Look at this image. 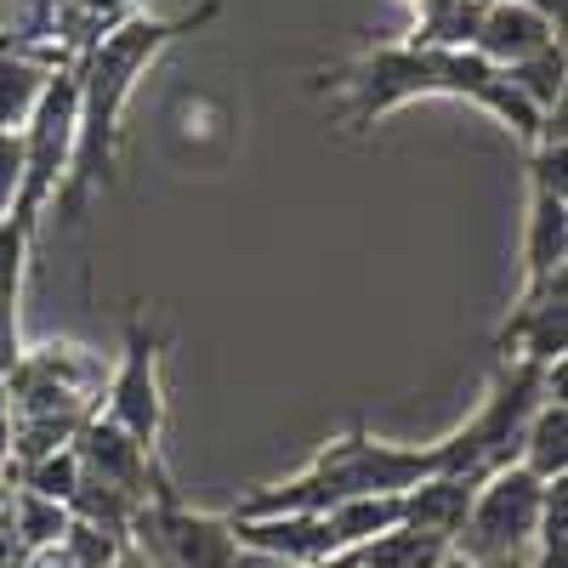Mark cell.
<instances>
[{
  "mask_svg": "<svg viewBox=\"0 0 568 568\" xmlns=\"http://www.w3.org/2000/svg\"><path fill=\"white\" fill-rule=\"evenodd\" d=\"M471 18L478 0H415V23L404 40L415 45H471Z\"/></svg>",
  "mask_w": 568,
  "mask_h": 568,
  "instance_id": "obj_19",
  "label": "cell"
},
{
  "mask_svg": "<svg viewBox=\"0 0 568 568\" xmlns=\"http://www.w3.org/2000/svg\"><path fill=\"white\" fill-rule=\"evenodd\" d=\"M398 495H353V500H336L324 511V524H329V540H336V551H353L364 540H375L382 529L398 524Z\"/></svg>",
  "mask_w": 568,
  "mask_h": 568,
  "instance_id": "obj_17",
  "label": "cell"
},
{
  "mask_svg": "<svg viewBox=\"0 0 568 568\" xmlns=\"http://www.w3.org/2000/svg\"><path fill=\"white\" fill-rule=\"evenodd\" d=\"M562 40V18H551L535 0H478V18H471V52L489 58L495 69H511L535 58L540 45Z\"/></svg>",
  "mask_w": 568,
  "mask_h": 568,
  "instance_id": "obj_8",
  "label": "cell"
},
{
  "mask_svg": "<svg viewBox=\"0 0 568 568\" xmlns=\"http://www.w3.org/2000/svg\"><path fill=\"white\" fill-rule=\"evenodd\" d=\"M478 484H484V471H426L420 484H409L404 495H398V524H415V529H433V535H444V540H455L460 535V524H466V511H471V495H478Z\"/></svg>",
  "mask_w": 568,
  "mask_h": 568,
  "instance_id": "obj_11",
  "label": "cell"
},
{
  "mask_svg": "<svg viewBox=\"0 0 568 568\" xmlns=\"http://www.w3.org/2000/svg\"><path fill=\"white\" fill-rule=\"evenodd\" d=\"M12 438H18V420H12V393H7V375H0V466H12Z\"/></svg>",
  "mask_w": 568,
  "mask_h": 568,
  "instance_id": "obj_22",
  "label": "cell"
},
{
  "mask_svg": "<svg viewBox=\"0 0 568 568\" xmlns=\"http://www.w3.org/2000/svg\"><path fill=\"white\" fill-rule=\"evenodd\" d=\"M131 551L149 568H227L240 540H233L227 511H200L187 506L171 484V471L149 484V495L131 511Z\"/></svg>",
  "mask_w": 568,
  "mask_h": 568,
  "instance_id": "obj_4",
  "label": "cell"
},
{
  "mask_svg": "<svg viewBox=\"0 0 568 568\" xmlns=\"http://www.w3.org/2000/svg\"><path fill=\"white\" fill-rule=\"evenodd\" d=\"M449 551H455V540H444L433 529H415V524H393V529H382L375 540L353 546V557L364 568H438Z\"/></svg>",
  "mask_w": 568,
  "mask_h": 568,
  "instance_id": "obj_16",
  "label": "cell"
},
{
  "mask_svg": "<svg viewBox=\"0 0 568 568\" xmlns=\"http://www.w3.org/2000/svg\"><path fill=\"white\" fill-rule=\"evenodd\" d=\"M517 466H529L535 478H568V404L562 393H546L535 404V415L524 420V433H517Z\"/></svg>",
  "mask_w": 568,
  "mask_h": 568,
  "instance_id": "obj_14",
  "label": "cell"
},
{
  "mask_svg": "<svg viewBox=\"0 0 568 568\" xmlns=\"http://www.w3.org/2000/svg\"><path fill=\"white\" fill-rule=\"evenodd\" d=\"M7 511H12V471L0 466V524H7Z\"/></svg>",
  "mask_w": 568,
  "mask_h": 568,
  "instance_id": "obj_25",
  "label": "cell"
},
{
  "mask_svg": "<svg viewBox=\"0 0 568 568\" xmlns=\"http://www.w3.org/2000/svg\"><path fill=\"white\" fill-rule=\"evenodd\" d=\"M227 524H233V540L240 546H262L296 568L336 551L324 511H256V517H227Z\"/></svg>",
  "mask_w": 568,
  "mask_h": 568,
  "instance_id": "obj_10",
  "label": "cell"
},
{
  "mask_svg": "<svg viewBox=\"0 0 568 568\" xmlns=\"http://www.w3.org/2000/svg\"><path fill=\"white\" fill-rule=\"evenodd\" d=\"M227 568H296V562H284V557H273V551H262V546H240Z\"/></svg>",
  "mask_w": 568,
  "mask_h": 568,
  "instance_id": "obj_23",
  "label": "cell"
},
{
  "mask_svg": "<svg viewBox=\"0 0 568 568\" xmlns=\"http://www.w3.org/2000/svg\"><path fill=\"white\" fill-rule=\"evenodd\" d=\"M52 69H58L52 52H0V131H23Z\"/></svg>",
  "mask_w": 568,
  "mask_h": 568,
  "instance_id": "obj_15",
  "label": "cell"
},
{
  "mask_svg": "<svg viewBox=\"0 0 568 568\" xmlns=\"http://www.w3.org/2000/svg\"><path fill=\"white\" fill-rule=\"evenodd\" d=\"M23 187V131H0V222L12 216Z\"/></svg>",
  "mask_w": 568,
  "mask_h": 568,
  "instance_id": "obj_21",
  "label": "cell"
},
{
  "mask_svg": "<svg viewBox=\"0 0 568 568\" xmlns=\"http://www.w3.org/2000/svg\"><path fill=\"white\" fill-rule=\"evenodd\" d=\"M222 18V0H205L194 12H176V18H160V12H131L125 23H114L98 45H85L74 58V85H80V136H74V171L58 194V216L63 222H80L85 216V200L98 187L114 182V154H120V136H125V109L136 98L142 74H149L165 45L182 40V34H200L205 23Z\"/></svg>",
  "mask_w": 568,
  "mask_h": 568,
  "instance_id": "obj_2",
  "label": "cell"
},
{
  "mask_svg": "<svg viewBox=\"0 0 568 568\" xmlns=\"http://www.w3.org/2000/svg\"><path fill=\"white\" fill-rule=\"evenodd\" d=\"M302 568H364L353 551H329V557H318V562H302Z\"/></svg>",
  "mask_w": 568,
  "mask_h": 568,
  "instance_id": "obj_24",
  "label": "cell"
},
{
  "mask_svg": "<svg viewBox=\"0 0 568 568\" xmlns=\"http://www.w3.org/2000/svg\"><path fill=\"white\" fill-rule=\"evenodd\" d=\"M540 500H546V478H535L529 466H495L484 471L478 495H471V511L455 535V551L484 562V568H500V562H529V540H535V524H540Z\"/></svg>",
  "mask_w": 568,
  "mask_h": 568,
  "instance_id": "obj_6",
  "label": "cell"
},
{
  "mask_svg": "<svg viewBox=\"0 0 568 568\" xmlns=\"http://www.w3.org/2000/svg\"><path fill=\"white\" fill-rule=\"evenodd\" d=\"M336 91V114L347 131H369L375 120H387L404 103H426V98H455L484 109L495 125H506L517 142H535L546 114L517 98V85L506 80V69H495L489 58H478L471 45H415V40H382L358 52L353 63H342L336 74H324Z\"/></svg>",
  "mask_w": 568,
  "mask_h": 568,
  "instance_id": "obj_1",
  "label": "cell"
},
{
  "mask_svg": "<svg viewBox=\"0 0 568 568\" xmlns=\"http://www.w3.org/2000/svg\"><path fill=\"white\" fill-rule=\"evenodd\" d=\"M165 329L149 307H136L125 318V347H120V364L109 369L103 382V404L98 415H109L120 433H131L149 455H160V438H165Z\"/></svg>",
  "mask_w": 568,
  "mask_h": 568,
  "instance_id": "obj_7",
  "label": "cell"
},
{
  "mask_svg": "<svg viewBox=\"0 0 568 568\" xmlns=\"http://www.w3.org/2000/svg\"><path fill=\"white\" fill-rule=\"evenodd\" d=\"M568 267V194L529 182V216H524V291H540L546 278ZM517 291V296H524Z\"/></svg>",
  "mask_w": 568,
  "mask_h": 568,
  "instance_id": "obj_12",
  "label": "cell"
},
{
  "mask_svg": "<svg viewBox=\"0 0 568 568\" xmlns=\"http://www.w3.org/2000/svg\"><path fill=\"white\" fill-rule=\"evenodd\" d=\"M535 7H546L551 18H562V0H535Z\"/></svg>",
  "mask_w": 568,
  "mask_h": 568,
  "instance_id": "obj_27",
  "label": "cell"
},
{
  "mask_svg": "<svg viewBox=\"0 0 568 568\" xmlns=\"http://www.w3.org/2000/svg\"><path fill=\"white\" fill-rule=\"evenodd\" d=\"M506 80L517 85V98H524L529 109H540V114L562 109V40L557 45H540V52L524 58V63H511Z\"/></svg>",
  "mask_w": 568,
  "mask_h": 568,
  "instance_id": "obj_20",
  "label": "cell"
},
{
  "mask_svg": "<svg viewBox=\"0 0 568 568\" xmlns=\"http://www.w3.org/2000/svg\"><path fill=\"white\" fill-rule=\"evenodd\" d=\"M29 251L34 233L23 222H0V375H12L23 358V284H29Z\"/></svg>",
  "mask_w": 568,
  "mask_h": 568,
  "instance_id": "obj_13",
  "label": "cell"
},
{
  "mask_svg": "<svg viewBox=\"0 0 568 568\" xmlns=\"http://www.w3.org/2000/svg\"><path fill=\"white\" fill-rule=\"evenodd\" d=\"M438 568H484V562H471V557H460V551H449V557H444Z\"/></svg>",
  "mask_w": 568,
  "mask_h": 568,
  "instance_id": "obj_26",
  "label": "cell"
},
{
  "mask_svg": "<svg viewBox=\"0 0 568 568\" xmlns=\"http://www.w3.org/2000/svg\"><path fill=\"white\" fill-rule=\"evenodd\" d=\"M69 506L63 500H45V495H34V489H12V511H7V535L23 546V557H34V551H45L63 529H69ZM29 568V562H23Z\"/></svg>",
  "mask_w": 568,
  "mask_h": 568,
  "instance_id": "obj_18",
  "label": "cell"
},
{
  "mask_svg": "<svg viewBox=\"0 0 568 568\" xmlns=\"http://www.w3.org/2000/svg\"><path fill=\"white\" fill-rule=\"evenodd\" d=\"M74 136H80V85H74V63H58L34 114L23 120V187H18L12 222H23L29 233H40L45 211L58 205L74 171Z\"/></svg>",
  "mask_w": 568,
  "mask_h": 568,
  "instance_id": "obj_5",
  "label": "cell"
},
{
  "mask_svg": "<svg viewBox=\"0 0 568 568\" xmlns=\"http://www.w3.org/2000/svg\"><path fill=\"white\" fill-rule=\"evenodd\" d=\"M449 449L444 438L433 444H393L375 438L364 420H353L342 438H329L296 478L284 484H256L227 517H256V511H329L336 500L353 495H404L409 484H420L426 471H444Z\"/></svg>",
  "mask_w": 568,
  "mask_h": 568,
  "instance_id": "obj_3",
  "label": "cell"
},
{
  "mask_svg": "<svg viewBox=\"0 0 568 568\" xmlns=\"http://www.w3.org/2000/svg\"><path fill=\"white\" fill-rule=\"evenodd\" d=\"M500 358H529V364H562L568 347V273L546 278L540 291H524L511 318L495 336Z\"/></svg>",
  "mask_w": 568,
  "mask_h": 568,
  "instance_id": "obj_9",
  "label": "cell"
}]
</instances>
